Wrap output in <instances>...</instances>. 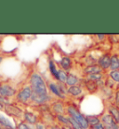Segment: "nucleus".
<instances>
[{"instance_id": "nucleus-1", "label": "nucleus", "mask_w": 119, "mask_h": 129, "mask_svg": "<svg viewBox=\"0 0 119 129\" xmlns=\"http://www.w3.org/2000/svg\"><path fill=\"white\" fill-rule=\"evenodd\" d=\"M29 83L34 94H42V95L48 94L47 83L44 81V79L42 78V76H40L38 73H33L30 76Z\"/></svg>"}, {"instance_id": "nucleus-2", "label": "nucleus", "mask_w": 119, "mask_h": 129, "mask_svg": "<svg viewBox=\"0 0 119 129\" xmlns=\"http://www.w3.org/2000/svg\"><path fill=\"white\" fill-rule=\"evenodd\" d=\"M66 111H67L68 115L70 117H72L74 121H76V122L83 127V129L89 128V124L87 123L86 116L77 110V108H75V107L73 106V105H69V106H67V108H66Z\"/></svg>"}, {"instance_id": "nucleus-3", "label": "nucleus", "mask_w": 119, "mask_h": 129, "mask_svg": "<svg viewBox=\"0 0 119 129\" xmlns=\"http://www.w3.org/2000/svg\"><path fill=\"white\" fill-rule=\"evenodd\" d=\"M33 94V90L30 85H25L23 86L21 90L17 93L16 100L19 103L27 104L29 101H31V97Z\"/></svg>"}, {"instance_id": "nucleus-4", "label": "nucleus", "mask_w": 119, "mask_h": 129, "mask_svg": "<svg viewBox=\"0 0 119 129\" xmlns=\"http://www.w3.org/2000/svg\"><path fill=\"white\" fill-rule=\"evenodd\" d=\"M4 111L6 112V114L10 115L11 117H14V118H18V119H21L23 117V110L19 108L18 106L14 105V104H8L4 107Z\"/></svg>"}, {"instance_id": "nucleus-5", "label": "nucleus", "mask_w": 119, "mask_h": 129, "mask_svg": "<svg viewBox=\"0 0 119 129\" xmlns=\"http://www.w3.org/2000/svg\"><path fill=\"white\" fill-rule=\"evenodd\" d=\"M17 94L16 89L7 82H0V96L10 98Z\"/></svg>"}, {"instance_id": "nucleus-6", "label": "nucleus", "mask_w": 119, "mask_h": 129, "mask_svg": "<svg viewBox=\"0 0 119 129\" xmlns=\"http://www.w3.org/2000/svg\"><path fill=\"white\" fill-rule=\"evenodd\" d=\"M101 123H103L105 129H119V125L115 123L110 113H106L101 117Z\"/></svg>"}, {"instance_id": "nucleus-7", "label": "nucleus", "mask_w": 119, "mask_h": 129, "mask_svg": "<svg viewBox=\"0 0 119 129\" xmlns=\"http://www.w3.org/2000/svg\"><path fill=\"white\" fill-rule=\"evenodd\" d=\"M50 100H51V96L49 94L42 95V94H36L33 93L32 97H31V101L33 103L37 104V105H44V104L49 102Z\"/></svg>"}, {"instance_id": "nucleus-8", "label": "nucleus", "mask_w": 119, "mask_h": 129, "mask_svg": "<svg viewBox=\"0 0 119 129\" xmlns=\"http://www.w3.org/2000/svg\"><path fill=\"white\" fill-rule=\"evenodd\" d=\"M47 86H48V90L50 91V93L54 94L55 96L59 97V98H61V99H64L65 98V95L62 94L61 92V90H60V87H59L58 83L53 82V81H49V82L47 83Z\"/></svg>"}, {"instance_id": "nucleus-9", "label": "nucleus", "mask_w": 119, "mask_h": 129, "mask_svg": "<svg viewBox=\"0 0 119 129\" xmlns=\"http://www.w3.org/2000/svg\"><path fill=\"white\" fill-rule=\"evenodd\" d=\"M111 57L109 53H105L102 56H100V58L98 59V66L100 67L102 70H106L108 68H110L111 66Z\"/></svg>"}, {"instance_id": "nucleus-10", "label": "nucleus", "mask_w": 119, "mask_h": 129, "mask_svg": "<svg viewBox=\"0 0 119 129\" xmlns=\"http://www.w3.org/2000/svg\"><path fill=\"white\" fill-rule=\"evenodd\" d=\"M23 120L26 123H28L30 125H34V124H36L38 123V117L36 116L34 112H31V111H23Z\"/></svg>"}, {"instance_id": "nucleus-11", "label": "nucleus", "mask_w": 119, "mask_h": 129, "mask_svg": "<svg viewBox=\"0 0 119 129\" xmlns=\"http://www.w3.org/2000/svg\"><path fill=\"white\" fill-rule=\"evenodd\" d=\"M0 125L5 129H16V126L10 121V118L0 112Z\"/></svg>"}, {"instance_id": "nucleus-12", "label": "nucleus", "mask_w": 119, "mask_h": 129, "mask_svg": "<svg viewBox=\"0 0 119 129\" xmlns=\"http://www.w3.org/2000/svg\"><path fill=\"white\" fill-rule=\"evenodd\" d=\"M84 84L87 88V90L88 91V93H90V94H95L99 90V84L96 81L87 79L84 81Z\"/></svg>"}, {"instance_id": "nucleus-13", "label": "nucleus", "mask_w": 119, "mask_h": 129, "mask_svg": "<svg viewBox=\"0 0 119 129\" xmlns=\"http://www.w3.org/2000/svg\"><path fill=\"white\" fill-rule=\"evenodd\" d=\"M58 63L60 64V67L65 71L70 70L72 66H73V61H72V59L69 56H62Z\"/></svg>"}, {"instance_id": "nucleus-14", "label": "nucleus", "mask_w": 119, "mask_h": 129, "mask_svg": "<svg viewBox=\"0 0 119 129\" xmlns=\"http://www.w3.org/2000/svg\"><path fill=\"white\" fill-rule=\"evenodd\" d=\"M52 110L56 114V116L58 115H64V105L60 101H56L51 105Z\"/></svg>"}, {"instance_id": "nucleus-15", "label": "nucleus", "mask_w": 119, "mask_h": 129, "mask_svg": "<svg viewBox=\"0 0 119 129\" xmlns=\"http://www.w3.org/2000/svg\"><path fill=\"white\" fill-rule=\"evenodd\" d=\"M102 69L98 66V64H91V66H87L84 68V73L87 75H92V74H98V73H101Z\"/></svg>"}, {"instance_id": "nucleus-16", "label": "nucleus", "mask_w": 119, "mask_h": 129, "mask_svg": "<svg viewBox=\"0 0 119 129\" xmlns=\"http://www.w3.org/2000/svg\"><path fill=\"white\" fill-rule=\"evenodd\" d=\"M67 94H69L72 96L78 97L83 94V89L81 86L75 85V86H71V87H68Z\"/></svg>"}, {"instance_id": "nucleus-17", "label": "nucleus", "mask_w": 119, "mask_h": 129, "mask_svg": "<svg viewBox=\"0 0 119 129\" xmlns=\"http://www.w3.org/2000/svg\"><path fill=\"white\" fill-rule=\"evenodd\" d=\"M79 81H80V80H79V78H78L76 75L69 73L67 76V80H66L65 84L67 85L68 87H71V86H75V85H77Z\"/></svg>"}, {"instance_id": "nucleus-18", "label": "nucleus", "mask_w": 119, "mask_h": 129, "mask_svg": "<svg viewBox=\"0 0 119 129\" xmlns=\"http://www.w3.org/2000/svg\"><path fill=\"white\" fill-rule=\"evenodd\" d=\"M48 69H49V72L50 74L52 75V77L54 78L55 80H58V73H59V69L57 68V66L52 60H49L48 61Z\"/></svg>"}, {"instance_id": "nucleus-19", "label": "nucleus", "mask_w": 119, "mask_h": 129, "mask_svg": "<svg viewBox=\"0 0 119 129\" xmlns=\"http://www.w3.org/2000/svg\"><path fill=\"white\" fill-rule=\"evenodd\" d=\"M109 113L111 116L113 117L115 123L119 125V109L115 106H110L109 107Z\"/></svg>"}, {"instance_id": "nucleus-20", "label": "nucleus", "mask_w": 119, "mask_h": 129, "mask_svg": "<svg viewBox=\"0 0 119 129\" xmlns=\"http://www.w3.org/2000/svg\"><path fill=\"white\" fill-rule=\"evenodd\" d=\"M111 71L119 70V57L118 55L113 54L111 57V66H110Z\"/></svg>"}, {"instance_id": "nucleus-21", "label": "nucleus", "mask_w": 119, "mask_h": 129, "mask_svg": "<svg viewBox=\"0 0 119 129\" xmlns=\"http://www.w3.org/2000/svg\"><path fill=\"white\" fill-rule=\"evenodd\" d=\"M86 118H87V121L89 126H94L98 124V123H100V119L97 115H86Z\"/></svg>"}, {"instance_id": "nucleus-22", "label": "nucleus", "mask_w": 119, "mask_h": 129, "mask_svg": "<svg viewBox=\"0 0 119 129\" xmlns=\"http://www.w3.org/2000/svg\"><path fill=\"white\" fill-rule=\"evenodd\" d=\"M67 76L68 73L63 69H59V73H58V80L57 81H60L61 83H65L66 82V80H67Z\"/></svg>"}, {"instance_id": "nucleus-23", "label": "nucleus", "mask_w": 119, "mask_h": 129, "mask_svg": "<svg viewBox=\"0 0 119 129\" xmlns=\"http://www.w3.org/2000/svg\"><path fill=\"white\" fill-rule=\"evenodd\" d=\"M87 79L94 81L96 82H99L103 79V74L102 73H98V74H92V75H87Z\"/></svg>"}, {"instance_id": "nucleus-24", "label": "nucleus", "mask_w": 119, "mask_h": 129, "mask_svg": "<svg viewBox=\"0 0 119 129\" xmlns=\"http://www.w3.org/2000/svg\"><path fill=\"white\" fill-rule=\"evenodd\" d=\"M68 119H69V126H71L73 129H83V127L76 121H74L72 117L68 116Z\"/></svg>"}, {"instance_id": "nucleus-25", "label": "nucleus", "mask_w": 119, "mask_h": 129, "mask_svg": "<svg viewBox=\"0 0 119 129\" xmlns=\"http://www.w3.org/2000/svg\"><path fill=\"white\" fill-rule=\"evenodd\" d=\"M56 117H57V120L63 126H69V119H68L67 116H65V115H58V116Z\"/></svg>"}, {"instance_id": "nucleus-26", "label": "nucleus", "mask_w": 119, "mask_h": 129, "mask_svg": "<svg viewBox=\"0 0 119 129\" xmlns=\"http://www.w3.org/2000/svg\"><path fill=\"white\" fill-rule=\"evenodd\" d=\"M109 76L114 82H119V70L111 71L109 73Z\"/></svg>"}, {"instance_id": "nucleus-27", "label": "nucleus", "mask_w": 119, "mask_h": 129, "mask_svg": "<svg viewBox=\"0 0 119 129\" xmlns=\"http://www.w3.org/2000/svg\"><path fill=\"white\" fill-rule=\"evenodd\" d=\"M16 129H32L30 124L26 123L25 122H21V123L16 126Z\"/></svg>"}, {"instance_id": "nucleus-28", "label": "nucleus", "mask_w": 119, "mask_h": 129, "mask_svg": "<svg viewBox=\"0 0 119 129\" xmlns=\"http://www.w3.org/2000/svg\"><path fill=\"white\" fill-rule=\"evenodd\" d=\"M36 129H47V126L45 125V123L42 122H38L36 124Z\"/></svg>"}, {"instance_id": "nucleus-29", "label": "nucleus", "mask_w": 119, "mask_h": 129, "mask_svg": "<svg viewBox=\"0 0 119 129\" xmlns=\"http://www.w3.org/2000/svg\"><path fill=\"white\" fill-rule=\"evenodd\" d=\"M92 129H105V127H104V125H103V123L100 122V123H98V124H96V125L92 126Z\"/></svg>"}, {"instance_id": "nucleus-30", "label": "nucleus", "mask_w": 119, "mask_h": 129, "mask_svg": "<svg viewBox=\"0 0 119 129\" xmlns=\"http://www.w3.org/2000/svg\"><path fill=\"white\" fill-rule=\"evenodd\" d=\"M115 103H116V106L117 108L119 107V91L116 92V94H115Z\"/></svg>"}, {"instance_id": "nucleus-31", "label": "nucleus", "mask_w": 119, "mask_h": 129, "mask_svg": "<svg viewBox=\"0 0 119 129\" xmlns=\"http://www.w3.org/2000/svg\"><path fill=\"white\" fill-rule=\"evenodd\" d=\"M97 37H98L100 39H101V40H102V39H104L105 38H106V35H104V34H98V35H97Z\"/></svg>"}, {"instance_id": "nucleus-32", "label": "nucleus", "mask_w": 119, "mask_h": 129, "mask_svg": "<svg viewBox=\"0 0 119 129\" xmlns=\"http://www.w3.org/2000/svg\"><path fill=\"white\" fill-rule=\"evenodd\" d=\"M49 129H63L62 127H59L58 125H51Z\"/></svg>"}, {"instance_id": "nucleus-33", "label": "nucleus", "mask_w": 119, "mask_h": 129, "mask_svg": "<svg viewBox=\"0 0 119 129\" xmlns=\"http://www.w3.org/2000/svg\"><path fill=\"white\" fill-rule=\"evenodd\" d=\"M62 128L63 129H73L71 126H62Z\"/></svg>"}, {"instance_id": "nucleus-34", "label": "nucleus", "mask_w": 119, "mask_h": 129, "mask_svg": "<svg viewBox=\"0 0 119 129\" xmlns=\"http://www.w3.org/2000/svg\"><path fill=\"white\" fill-rule=\"evenodd\" d=\"M2 60H3V57H2V56H0V64H1V62H2Z\"/></svg>"}]
</instances>
